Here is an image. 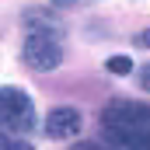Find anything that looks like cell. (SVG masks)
<instances>
[{"instance_id":"6da1fadb","label":"cell","mask_w":150,"mask_h":150,"mask_svg":"<svg viewBox=\"0 0 150 150\" xmlns=\"http://www.w3.org/2000/svg\"><path fill=\"white\" fill-rule=\"evenodd\" d=\"M101 122L119 143H126L129 150L136 147H150V105L140 101H126L115 98L101 108Z\"/></svg>"},{"instance_id":"7a4b0ae2","label":"cell","mask_w":150,"mask_h":150,"mask_svg":"<svg viewBox=\"0 0 150 150\" xmlns=\"http://www.w3.org/2000/svg\"><path fill=\"white\" fill-rule=\"evenodd\" d=\"M0 126L14 133H28L35 126V105L21 87H0Z\"/></svg>"},{"instance_id":"3957f363","label":"cell","mask_w":150,"mask_h":150,"mask_svg":"<svg viewBox=\"0 0 150 150\" xmlns=\"http://www.w3.org/2000/svg\"><path fill=\"white\" fill-rule=\"evenodd\" d=\"M21 56H25V63H28L32 70H38V74L56 70V67L63 63V49H59V42H56V38H45V35H28Z\"/></svg>"},{"instance_id":"277c9868","label":"cell","mask_w":150,"mask_h":150,"mask_svg":"<svg viewBox=\"0 0 150 150\" xmlns=\"http://www.w3.org/2000/svg\"><path fill=\"white\" fill-rule=\"evenodd\" d=\"M80 129H84V119H80V112L70 108V105L52 108V112L45 115V133H49L52 140H74Z\"/></svg>"},{"instance_id":"5b68a950","label":"cell","mask_w":150,"mask_h":150,"mask_svg":"<svg viewBox=\"0 0 150 150\" xmlns=\"http://www.w3.org/2000/svg\"><path fill=\"white\" fill-rule=\"evenodd\" d=\"M25 28H32V35H45V38H56L63 35V25L52 18V14H45V11H38V7H28L25 11Z\"/></svg>"},{"instance_id":"8992f818","label":"cell","mask_w":150,"mask_h":150,"mask_svg":"<svg viewBox=\"0 0 150 150\" xmlns=\"http://www.w3.org/2000/svg\"><path fill=\"white\" fill-rule=\"evenodd\" d=\"M105 70L115 74V77H126L129 70H133V59H129V56H112V59L105 63Z\"/></svg>"},{"instance_id":"52a82bcc","label":"cell","mask_w":150,"mask_h":150,"mask_svg":"<svg viewBox=\"0 0 150 150\" xmlns=\"http://www.w3.org/2000/svg\"><path fill=\"white\" fill-rule=\"evenodd\" d=\"M0 150H35L32 143H25V140H11L4 129H0Z\"/></svg>"},{"instance_id":"ba28073f","label":"cell","mask_w":150,"mask_h":150,"mask_svg":"<svg viewBox=\"0 0 150 150\" xmlns=\"http://www.w3.org/2000/svg\"><path fill=\"white\" fill-rule=\"evenodd\" d=\"M140 87L150 91V63H147V67H140Z\"/></svg>"},{"instance_id":"9c48e42d","label":"cell","mask_w":150,"mask_h":150,"mask_svg":"<svg viewBox=\"0 0 150 150\" xmlns=\"http://www.w3.org/2000/svg\"><path fill=\"white\" fill-rule=\"evenodd\" d=\"M136 45H140V49H150V28H147V32H140V35H136Z\"/></svg>"},{"instance_id":"30bf717a","label":"cell","mask_w":150,"mask_h":150,"mask_svg":"<svg viewBox=\"0 0 150 150\" xmlns=\"http://www.w3.org/2000/svg\"><path fill=\"white\" fill-rule=\"evenodd\" d=\"M74 150H112V147H105V143H77Z\"/></svg>"},{"instance_id":"8fae6325","label":"cell","mask_w":150,"mask_h":150,"mask_svg":"<svg viewBox=\"0 0 150 150\" xmlns=\"http://www.w3.org/2000/svg\"><path fill=\"white\" fill-rule=\"evenodd\" d=\"M52 4H56V7H74L77 0H52Z\"/></svg>"}]
</instances>
